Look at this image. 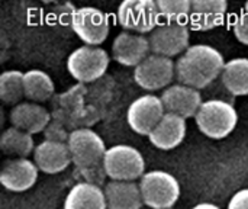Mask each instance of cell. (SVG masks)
I'll use <instances>...</instances> for the list:
<instances>
[{"instance_id":"obj_1","label":"cell","mask_w":248,"mask_h":209,"mask_svg":"<svg viewBox=\"0 0 248 209\" xmlns=\"http://www.w3.org/2000/svg\"><path fill=\"white\" fill-rule=\"evenodd\" d=\"M224 55L214 47L198 44L189 47L176 61V77L180 84L205 89L222 74Z\"/></svg>"},{"instance_id":"obj_2","label":"cell","mask_w":248,"mask_h":209,"mask_svg":"<svg viewBox=\"0 0 248 209\" xmlns=\"http://www.w3.org/2000/svg\"><path fill=\"white\" fill-rule=\"evenodd\" d=\"M67 144L76 169L89 183L102 186L106 176L103 160L108 151L102 137L90 128H78L70 132Z\"/></svg>"},{"instance_id":"obj_3","label":"cell","mask_w":248,"mask_h":209,"mask_svg":"<svg viewBox=\"0 0 248 209\" xmlns=\"http://www.w3.org/2000/svg\"><path fill=\"white\" fill-rule=\"evenodd\" d=\"M195 121L201 132L206 137L212 140H222L235 129L238 113L230 102L211 99L202 103Z\"/></svg>"},{"instance_id":"obj_4","label":"cell","mask_w":248,"mask_h":209,"mask_svg":"<svg viewBox=\"0 0 248 209\" xmlns=\"http://www.w3.org/2000/svg\"><path fill=\"white\" fill-rule=\"evenodd\" d=\"M144 205L151 209H171L180 196L177 179L163 170L145 173L140 180Z\"/></svg>"},{"instance_id":"obj_5","label":"cell","mask_w":248,"mask_h":209,"mask_svg":"<svg viewBox=\"0 0 248 209\" xmlns=\"http://www.w3.org/2000/svg\"><path fill=\"white\" fill-rule=\"evenodd\" d=\"M103 166L106 176L116 182H134L145 175V160L142 154L126 144L108 148Z\"/></svg>"},{"instance_id":"obj_6","label":"cell","mask_w":248,"mask_h":209,"mask_svg":"<svg viewBox=\"0 0 248 209\" xmlns=\"http://www.w3.org/2000/svg\"><path fill=\"white\" fill-rule=\"evenodd\" d=\"M109 54L99 47H80L67 58L68 73L80 83H93L105 76L109 65Z\"/></svg>"},{"instance_id":"obj_7","label":"cell","mask_w":248,"mask_h":209,"mask_svg":"<svg viewBox=\"0 0 248 209\" xmlns=\"http://www.w3.org/2000/svg\"><path fill=\"white\" fill-rule=\"evenodd\" d=\"M160 20L157 1L153 0H125L118 7V22L128 32L151 33L160 25Z\"/></svg>"},{"instance_id":"obj_8","label":"cell","mask_w":248,"mask_h":209,"mask_svg":"<svg viewBox=\"0 0 248 209\" xmlns=\"http://www.w3.org/2000/svg\"><path fill=\"white\" fill-rule=\"evenodd\" d=\"M71 26L76 35L89 47H97L109 35V17L108 15L92 6L80 7L73 13Z\"/></svg>"},{"instance_id":"obj_9","label":"cell","mask_w":248,"mask_h":209,"mask_svg":"<svg viewBox=\"0 0 248 209\" xmlns=\"http://www.w3.org/2000/svg\"><path fill=\"white\" fill-rule=\"evenodd\" d=\"M176 76V64L171 58L150 54L134 70L135 83L144 90H160L167 87Z\"/></svg>"},{"instance_id":"obj_10","label":"cell","mask_w":248,"mask_h":209,"mask_svg":"<svg viewBox=\"0 0 248 209\" xmlns=\"http://www.w3.org/2000/svg\"><path fill=\"white\" fill-rule=\"evenodd\" d=\"M166 115L161 97L155 95H144L135 99L126 112L129 128L140 135H150Z\"/></svg>"},{"instance_id":"obj_11","label":"cell","mask_w":248,"mask_h":209,"mask_svg":"<svg viewBox=\"0 0 248 209\" xmlns=\"http://www.w3.org/2000/svg\"><path fill=\"white\" fill-rule=\"evenodd\" d=\"M153 54L171 58L189 48V26L186 23H160L148 36Z\"/></svg>"},{"instance_id":"obj_12","label":"cell","mask_w":248,"mask_h":209,"mask_svg":"<svg viewBox=\"0 0 248 209\" xmlns=\"http://www.w3.org/2000/svg\"><path fill=\"white\" fill-rule=\"evenodd\" d=\"M161 102L169 113L179 115L183 119L195 118L203 103L198 89L180 83L167 87L161 95Z\"/></svg>"},{"instance_id":"obj_13","label":"cell","mask_w":248,"mask_h":209,"mask_svg":"<svg viewBox=\"0 0 248 209\" xmlns=\"http://www.w3.org/2000/svg\"><path fill=\"white\" fill-rule=\"evenodd\" d=\"M151 47L147 36L140 33H131L128 31L121 32L112 44L113 58L126 67L140 65L148 55Z\"/></svg>"},{"instance_id":"obj_14","label":"cell","mask_w":248,"mask_h":209,"mask_svg":"<svg viewBox=\"0 0 248 209\" xmlns=\"http://www.w3.org/2000/svg\"><path fill=\"white\" fill-rule=\"evenodd\" d=\"M38 166L28 159L4 161L0 172V183L10 192H25L38 180Z\"/></svg>"},{"instance_id":"obj_15","label":"cell","mask_w":248,"mask_h":209,"mask_svg":"<svg viewBox=\"0 0 248 209\" xmlns=\"http://www.w3.org/2000/svg\"><path fill=\"white\" fill-rule=\"evenodd\" d=\"M33 161L41 172L57 175L64 172L73 163V159L67 143L45 140L35 147Z\"/></svg>"},{"instance_id":"obj_16","label":"cell","mask_w":248,"mask_h":209,"mask_svg":"<svg viewBox=\"0 0 248 209\" xmlns=\"http://www.w3.org/2000/svg\"><path fill=\"white\" fill-rule=\"evenodd\" d=\"M12 127L19 128L28 134H38L46 129L51 122V113L46 108L33 102H20L13 106L9 113Z\"/></svg>"},{"instance_id":"obj_17","label":"cell","mask_w":248,"mask_h":209,"mask_svg":"<svg viewBox=\"0 0 248 209\" xmlns=\"http://www.w3.org/2000/svg\"><path fill=\"white\" fill-rule=\"evenodd\" d=\"M227 9L225 0H193L189 25L193 31H211L222 25Z\"/></svg>"},{"instance_id":"obj_18","label":"cell","mask_w":248,"mask_h":209,"mask_svg":"<svg viewBox=\"0 0 248 209\" xmlns=\"http://www.w3.org/2000/svg\"><path fill=\"white\" fill-rule=\"evenodd\" d=\"M185 137H186V119L169 112H166L160 124L148 135L150 143L163 151L176 148L183 143Z\"/></svg>"},{"instance_id":"obj_19","label":"cell","mask_w":248,"mask_h":209,"mask_svg":"<svg viewBox=\"0 0 248 209\" xmlns=\"http://www.w3.org/2000/svg\"><path fill=\"white\" fill-rule=\"evenodd\" d=\"M108 209H141L144 205L140 185L135 182L110 180L105 186Z\"/></svg>"},{"instance_id":"obj_20","label":"cell","mask_w":248,"mask_h":209,"mask_svg":"<svg viewBox=\"0 0 248 209\" xmlns=\"http://www.w3.org/2000/svg\"><path fill=\"white\" fill-rule=\"evenodd\" d=\"M64 209H108L105 191L97 185L80 182L70 189Z\"/></svg>"},{"instance_id":"obj_21","label":"cell","mask_w":248,"mask_h":209,"mask_svg":"<svg viewBox=\"0 0 248 209\" xmlns=\"http://www.w3.org/2000/svg\"><path fill=\"white\" fill-rule=\"evenodd\" d=\"M221 79L232 96H248V58H232L225 63Z\"/></svg>"},{"instance_id":"obj_22","label":"cell","mask_w":248,"mask_h":209,"mask_svg":"<svg viewBox=\"0 0 248 209\" xmlns=\"http://www.w3.org/2000/svg\"><path fill=\"white\" fill-rule=\"evenodd\" d=\"M0 148L6 156L15 159H26L32 151H35V144L31 134L10 127L1 134Z\"/></svg>"},{"instance_id":"obj_23","label":"cell","mask_w":248,"mask_h":209,"mask_svg":"<svg viewBox=\"0 0 248 209\" xmlns=\"http://www.w3.org/2000/svg\"><path fill=\"white\" fill-rule=\"evenodd\" d=\"M25 97L33 103L46 102L54 95V81L42 70H28L23 74Z\"/></svg>"},{"instance_id":"obj_24","label":"cell","mask_w":248,"mask_h":209,"mask_svg":"<svg viewBox=\"0 0 248 209\" xmlns=\"http://www.w3.org/2000/svg\"><path fill=\"white\" fill-rule=\"evenodd\" d=\"M23 74L19 70H7L0 74V99L7 105H19L25 96Z\"/></svg>"},{"instance_id":"obj_25","label":"cell","mask_w":248,"mask_h":209,"mask_svg":"<svg viewBox=\"0 0 248 209\" xmlns=\"http://www.w3.org/2000/svg\"><path fill=\"white\" fill-rule=\"evenodd\" d=\"M160 17L164 23H185L192 12L190 0H157Z\"/></svg>"},{"instance_id":"obj_26","label":"cell","mask_w":248,"mask_h":209,"mask_svg":"<svg viewBox=\"0 0 248 209\" xmlns=\"http://www.w3.org/2000/svg\"><path fill=\"white\" fill-rule=\"evenodd\" d=\"M45 134V140L48 141H58V143H67L70 138V134L65 131L64 125L54 119L52 122H49V125L46 127V129L44 131Z\"/></svg>"},{"instance_id":"obj_27","label":"cell","mask_w":248,"mask_h":209,"mask_svg":"<svg viewBox=\"0 0 248 209\" xmlns=\"http://www.w3.org/2000/svg\"><path fill=\"white\" fill-rule=\"evenodd\" d=\"M232 31H234V35L237 36V39L241 44L248 45V15L244 10L235 19L234 26H232Z\"/></svg>"},{"instance_id":"obj_28","label":"cell","mask_w":248,"mask_h":209,"mask_svg":"<svg viewBox=\"0 0 248 209\" xmlns=\"http://www.w3.org/2000/svg\"><path fill=\"white\" fill-rule=\"evenodd\" d=\"M227 209H248V189L238 191L228 202Z\"/></svg>"},{"instance_id":"obj_29","label":"cell","mask_w":248,"mask_h":209,"mask_svg":"<svg viewBox=\"0 0 248 209\" xmlns=\"http://www.w3.org/2000/svg\"><path fill=\"white\" fill-rule=\"evenodd\" d=\"M192 209H221L219 207L214 205V204H208V202H203V204H198L196 207H193Z\"/></svg>"},{"instance_id":"obj_30","label":"cell","mask_w":248,"mask_h":209,"mask_svg":"<svg viewBox=\"0 0 248 209\" xmlns=\"http://www.w3.org/2000/svg\"><path fill=\"white\" fill-rule=\"evenodd\" d=\"M244 12H246V13L248 15V1L246 3V4H244Z\"/></svg>"}]
</instances>
